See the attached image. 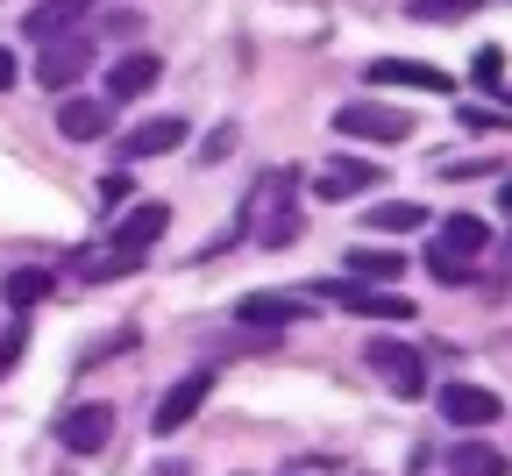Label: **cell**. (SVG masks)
Listing matches in <instances>:
<instances>
[{"instance_id": "cell-1", "label": "cell", "mask_w": 512, "mask_h": 476, "mask_svg": "<svg viewBox=\"0 0 512 476\" xmlns=\"http://www.w3.org/2000/svg\"><path fill=\"white\" fill-rule=\"evenodd\" d=\"M363 363L392 384L399 398H427V356L420 349H406V342H392V334H377V342L363 349Z\"/></svg>"}, {"instance_id": "cell-2", "label": "cell", "mask_w": 512, "mask_h": 476, "mask_svg": "<svg viewBox=\"0 0 512 476\" xmlns=\"http://www.w3.org/2000/svg\"><path fill=\"white\" fill-rule=\"evenodd\" d=\"M86 72H93V36H86V29H72V36H50V43L36 50V79H43L50 93L79 86Z\"/></svg>"}, {"instance_id": "cell-3", "label": "cell", "mask_w": 512, "mask_h": 476, "mask_svg": "<svg viewBox=\"0 0 512 476\" xmlns=\"http://www.w3.org/2000/svg\"><path fill=\"white\" fill-rule=\"evenodd\" d=\"M335 128L356 135V143H406V135H413V114L384 107V100H349V107H335Z\"/></svg>"}, {"instance_id": "cell-4", "label": "cell", "mask_w": 512, "mask_h": 476, "mask_svg": "<svg viewBox=\"0 0 512 476\" xmlns=\"http://www.w3.org/2000/svg\"><path fill=\"white\" fill-rule=\"evenodd\" d=\"M207 391H214V377H207V370H192V377H178V384H171V391L157 398V413H150V427H157V434H178V427H185V420H192V413H200V405H207Z\"/></svg>"}, {"instance_id": "cell-5", "label": "cell", "mask_w": 512, "mask_h": 476, "mask_svg": "<svg viewBox=\"0 0 512 476\" xmlns=\"http://www.w3.org/2000/svg\"><path fill=\"white\" fill-rule=\"evenodd\" d=\"M107 434H114V405H72V413L57 420V441L72 455H100Z\"/></svg>"}, {"instance_id": "cell-6", "label": "cell", "mask_w": 512, "mask_h": 476, "mask_svg": "<svg viewBox=\"0 0 512 476\" xmlns=\"http://www.w3.org/2000/svg\"><path fill=\"white\" fill-rule=\"evenodd\" d=\"M441 420L448 427H491L498 420V391H484V384H441Z\"/></svg>"}, {"instance_id": "cell-7", "label": "cell", "mask_w": 512, "mask_h": 476, "mask_svg": "<svg viewBox=\"0 0 512 476\" xmlns=\"http://www.w3.org/2000/svg\"><path fill=\"white\" fill-rule=\"evenodd\" d=\"M86 15H93V0H36L29 22H22V36H29V43L72 36V29H86Z\"/></svg>"}, {"instance_id": "cell-8", "label": "cell", "mask_w": 512, "mask_h": 476, "mask_svg": "<svg viewBox=\"0 0 512 476\" xmlns=\"http://www.w3.org/2000/svg\"><path fill=\"white\" fill-rule=\"evenodd\" d=\"M114 128V100H64L57 107V135H64V143H100V135Z\"/></svg>"}, {"instance_id": "cell-9", "label": "cell", "mask_w": 512, "mask_h": 476, "mask_svg": "<svg viewBox=\"0 0 512 476\" xmlns=\"http://www.w3.org/2000/svg\"><path fill=\"white\" fill-rule=\"evenodd\" d=\"M178 143H185V121H178V114H157V121H136V128L121 135V157L143 164V157H164V150H178Z\"/></svg>"}, {"instance_id": "cell-10", "label": "cell", "mask_w": 512, "mask_h": 476, "mask_svg": "<svg viewBox=\"0 0 512 476\" xmlns=\"http://www.w3.org/2000/svg\"><path fill=\"white\" fill-rule=\"evenodd\" d=\"M313 306L306 299H292V292H249L242 306H235V320L242 327H299Z\"/></svg>"}, {"instance_id": "cell-11", "label": "cell", "mask_w": 512, "mask_h": 476, "mask_svg": "<svg viewBox=\"0 0 512 476\" xmlns=\"http://www.w3.org/2000/svg\"><path fill=\"white\" fill-rule=\"evenodd\" d=\"M164 228H171V207H164V199H143V207H128V221L114 228V249L150 256V242H164Z\"/></svg>"}, {"instance_id": "cell-12", "label": "cell", "mask_w": 512, "mask_h": 476, "mask_svg": "<svg viewBox=\"0 0 512 476\" xmlns=\"http://www.w3.org/2000/svg\"><path fill=\"white\" fill-rule=\"evenodd\" d=\"M370 86H413V93H448L456 79L441 64H406V57H377L370 64Z\"/></svg>"}, {"instance_id": "cell-13", "label": "cell", "mask_w": 512, "mask_h": 476, "mask_svg": "<svg viewBox=\"0 0 512 476\" xmlns=\"http://www.w3.org/2000/svg\"><path fill=\"white\" fill-rule=\"evenodd\" d=\"M299 235V199H292V178H271V199H264V221H256V242L285 249Z\"/></svg>"}, {"instance_id": "cell-14", "label": "cell", "mask_w": 512, "mask_h": 476, "mask_svg": "<svg viewBox=\"0 0 512 476\" xmlns=\"http://www.w3.org/2000/svg\"><path fill=\"white\" fill-rule=\"evenodd\" d=\"M164 79V57L157 50H128L114 72H107V100H136V93H150Z\"/></svg>"}, {"instance_id": "cell-15", "label": "cell", "mask_w": 512, "mask_h": 476, "mask_svg": "<svg viewBox=\"0 0 512 476\" xmlns=\"http://www.w3.org/2000/svg\"><path fill=\"white\" fill-rule=\"evenodd\" d=\"M335 299L349 313H363V320H413V299L384 292V285H335Z\"/></svg>"}, {"instance_id": "cell-16", "label": "cell", "mask_w": 512, "mask_h": 476, "mask_svg": "<svg viewBox=\"0 0 512 476\" xmlns=\"http://www.w3.org/2000/svg\"><path fill=\"white\" fill-rule=\"evenodd\" d=\"M363 185H377V164L370 157H349V164H328V171H320V199H349V192H363Z\"/></svg>"}, {"instance_id": "cell-17", "label": "cell", "mask_w": 512, "mask_h": 476, "mask_svg": "<svg viewBox=\"0 0 512 476\" xmlns=\"http://www.w3.org/2000/svg\"><path fill=\"white\" fill-rule=\"evenodd\" d=\"M491 235H484V221L477 214H448L441 221V235H434V249H448V256H477Z\"/></svg>"}, {"instance_id": "cell-18", "label": "cell", "mask_w": 512, "mask_h": 476, "mask_svg": "<svg viewBox=\"0 0 512 476\" xmlns=\"http://www.w3.org/2000/svg\"><path fill=\"white\" fill-rule=\"evenodd\" d=\"M370 228H384V235L427 228V207H420V199H377V207H370Z\"/></svg>"}, {"instance_id": "cell-19", "label": "cell", "mask_w": 512, "mask_h": 476, "mask_svg": "<svg viewBox=\"0 0 512 476\" xmlns=\"http://www.w3.org/2000/svg\"><path fill=\"white\" fill-rule=\"evenodd\" d=\"M128 270H143V256H136V249H114V242H107L100 256H86V263H79V278H86V285H107V278H128Z\"/></svg>"}, {"instance_id": "cell-20", "label": "cell", "mask_w": 512, "mask_h": 476, "mask_svg": "<svg viewBox=\"0 0 512 476\" xmlns=\"http://www.w3.org/2000/svg\"><path fill=\"white\" fill-rule=\"evenodd\" d=\"M349 270H356V285H392L406 263H399V256H384V249H356V256H349Z\"/></svg>"}, {"instance_id": "cell-21", "label": "cell", "mask_w": 512, "mask_h": 476, "mask_svg": "<svg viewBox=\"0 0 512 476\" xmlns=\"http://www.w3.org/2000/svg\"><path fill=\"white\" fill-rule=\"evenodd\" d=\"M43 299H50V270H15V278H8V306L15 313H29Z\"/></svg>"}, {"instance_id": "cell-22", "label": "cell", "mask_w": 512, "mask_h": 476, "mask_svg": "<svg viewBox=\"0 0 512 476\" xmlns=\"http://www.w3.org/2000/svg\"><path fill=\"white\" fill-rule=\"evenodd\" d=\"M456 476H505V455L484 448V441H463L456 448Z\"/></svg>"}, {"instance_id": "cell-23", "label": "cell", "mask_w": 512, "mask_h": 476, "mask_svg": "<svg viewBox=\"0 0 512 476\" xmlns=\"http://www.w3.org/2000/svg\"><path fill=\"white\" fill-rule=\"evenodd\" d=\"M477 0H413V22H463Z\"/></svg>"}, {"instance_id": "cell-24", "label": "cell", "mask_w": 512, "mask_h": 476, "mask_svg": "<svg viewBox=\"0 0 512 476\" xmlns=\"http://www.w3.org/2000/svg\"><path fill=\"white\" fill-rule=\"evenodd\" d=\"M477 86H491V100L505 93V50L491 43V50H477Z\"/></svg>"}, {"instance_id": "cell-25", "label": "cell", "mask_w": 512, "mask_h": 476, "mask_svg": "<svg viewBox=\"0 0 512 476\" xmlns=\"http://www.w3.org/2000/svg\"><path fill=\"white\" fill-rule=\"evenodd\" d=\"M427 270H434L441 285H463V278H470V256H448V249H427Z\"/></svg>"}, {"instance_id": "cell-26", "label": "cell", "mask_w": 512, "mask_h": 476, "mask_svg": "<svg viewBox=\"0 0 512 476\" xmlns=\"http://www.w3.org/2000/svg\"><path fill=\"white\" fill-rule=\"evenodd\" d=\"M228 150H235V128H214V135H207V157H200V164H221Z\"/></svg>"}, {"instance_id": "cell-27", "label": "cell", "mask_w": 512, "mask_h": 476, "mask_svg": "<svg viewBox=\"0 0 512 476\" xmlns=\"http://www.w3.org/2000/svg\"><path fill=\"white\" fill-rule=\"evenodd\" d=\"M22 342H29V334H22V327H8V334H0V370H8V363L22 356Z\"/></svg>"}, {"instance_id": "cell-28", "label": "cell", "mask_w": 512, "mask_h": 476, "mask_svg": "<svg viewBox=\"0 0 512 476\" xmlns=\"http://www.w3.org/2000/svg\"><path fill=\"white\" fill-rule=\"evenodd\" d=\"M463 121H470V128H505V114H498V107H463Z\"/></svg>"}, {"instance_id": "cell-29", "label": "cell", "mask_w": 512, "mask_h": 476, "mask_svg": "<svg viewBox=\"0 0 512 476\" xmlns=\"http://www.w3.org/2000/svg\"><path fill=\"white\" fill-rule=\"evenodd\" d=\"M15 72H22V64H15V50H0V93L15 86Z\"/></svg>"}]
</instances>
